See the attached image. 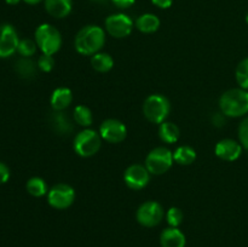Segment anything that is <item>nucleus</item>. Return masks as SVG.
<instances>
[{
  "label": "nucleus",
  "mask_w": 248,
  "mask_h": 247,
  "mask_svg": "<svg viewBox=\"0 0 248 247\" xmlns=\"http://www.w3.org/2000/svg\"><path fill=\"white\" fill-rule=\"evenodd\" d=\"M152 2L159 9H169L173 4V0H152Z\"/></svg>",
  "instance_id": "2f4dec72"
},
{
  "label": "nucleus",
  "mask_w": 248,
  "mask_h": 247,
  "mask_svg": "<svg viewBox=\"0 0 248 247\" xmlns=\"http://www.w3.org/2000/svg\"><path fill=\"white\" fill-rule=\"evenodd\" d=\"M136 27L140 31L145 34H150L156 31L160 28V19L154 14H144L140 15L136 19Z\"/></svg>",
  "instance_id": "a211bd4d"
},
{
  "label": "nucleus",
  "mask_w": 248,
  "mask_h": 247,
  "mask_svg": "<svg viewBox=\"0 0 248 247\" xmlns=\"http://www.w3.org/2000/svg\"><path fill=\"white\" fill-rule=\"evenodd\" d=\"M171 111V103L165 96L159 93L150 94L143 104V113L148 121L162 124Z\"/></svg>",
  "instance_id": "20e7f679"
},
{
  "label": "nucleus",
  "mask_w": 248,
  "mask_h": 247,
  "mask_svg": "<svg viewBox=\"0 0 248 247\" xmlns=\"http://www.w3.org/2000/svg\"><path fill=\"white\" fill-rule=\"evenodd\" d=\"M94 2H98V4H103V2H107V0H92Z\"/></svg>",
  "instance_id": "c9c22d12"
},
{
  "label": "nucleus",
  "mask_w": 248,
  "mask_h": 247,
  "mask_svg": "<svg viewBox=\"0 0 248 247\" xmlns=\"http://www.w3.org/2000/svg\"><path fill=\"white\" fill-rule=\"evenodd\" d=\"M124 181H125L126 185L132 190H140L149 183L150 172L143 165H131L124 173Z\"/></svg>",
  "instance_id": "9b49d317"
},
{
  "label": "nucleus",
  "mask_w": 248,
  "mask_h": 247,
  "mask_svg": "<svg viewBox=\"0 0 248 247\" xmlns=\"http://www.w3.org/2000/svg\"><path fill=\"white\" fill-rule=\"evenodd\" d=\"M51 126L58 135H68L73 131V123L64 111H55L51 116Z\"/></svg>",
  "instance_id": "f3484780"
},
{
  "label": "nucleus",
  "mask_w": 248,
  "mask_h": 247,
  "mask_svg": "<svg viewBox=\"0 0 248 247\" xmlns=\"http://www.w3.org/2000/svg\"><path fill=\"white\" fill-rule=\"evenodd\" d=\"M186 235L178 228L170 227L160 235L161 247H186Z\"/></svg>",
  "instance_id": "4468645a"
},
{
  "label": "nucleus",
  "mask_w": 248,
  "mask_h": 247,
  "mask_svg": "<svg viewBox=\"0 0 248 247\" xmlns=\"http://www.w3.org/2000/svg\"><path fill=\"white\" fill-rule=\"evenodd\" d=\"M219 107L225 116L240 118L248 114V91L232 89L225 91L219 99Z\"/></svg>",
  "instance_id": "f03ea898"
},
{
  "label": "nucleus",
  "mask_w": 248,
  "mask_h": 247,
  "mask_svg": "<svg viewBox=\"0 0 248 247\" xmlns=\"http://www.w3.org/2000/svg\"><path fill=\"white\" fill-rule=\"evenodd\" d=\"M138 223L145 228L156 227L164 218V208L156 201H147L138 207L136 213Z\"/></svg>",
  "instance_id": "6e6552de"
},
{
  "label": "nucleus",
  "mask_w": 248,
  "mask_h": 247,
  "mask_svg": "<svg viewBox=\"0 0 248 247\" xmlns=\"http://www.w3.org/2000/svg\"><path fill=\"white\" fill-rule=\"evenodd\" d=\"M246 22H247V24H248V14H247V16H246Z\"/></svg>",
  "instance_id": "e433bc0d"
},
{
  "label": "nucleus",
  "mask_w": 248,
  "mask_h": 247,
  "mask_svg": "<svg viewBox=\"0 0 248 247\" xmlns=\"http://www.w3.org/2000/svg\"><path fill=\"white\" fill-rule=\"evenodd\" d=\"M91 65L96 72L107 73L114 67V60L109 53L97 52L92 56Z\"/></svg>",
  "instance_id": "412c9836"
},
{
  "label": "nucleus",
  "mask_w": 248,
  "mask_h": 247,
  "mask_svg": "<svg viewBox=\"0 0 248 247\" xmlns=\"http://www.w3.org/2000/svg\"><path fill=\"white\" fill-rule=\"evenodd\" d=\"M216 155L224 161H235L241 156L242 145L241 143L234 139H222L216 145Z\"/></svg>",
  "instance_id": "ddd939ff"
},
{
  "label": "nucleus",
  "mask_w": 248,
  "mask_h": 247,
  "mask_svg": "<svg viewBox=\"0 0 248 247\" xmlns=\"http://www.w3.org/2000/svg\"><path fill=\"white\" fill-rule=\"evenodd\" d=\"M99 135L102 139L109 143H120L127 136V128L125 124L116 119H107L99 127Z\"/></svg>",
  "instance_id": "f8f14e48"
},
{
  "label": "nucleus",
  "mask_w": 248,
  "mask_h": 247,
  "mask_svg": "<svg viewBox=\"0 0 248 247\" xmlns=\"http://www.w3.org/2000/svg\"><path fill=\"white\" fill-rule=\"evenodd\" d=\"M73 102V92L68 87H58L52 92L50 98L51 107L55 111H63Z\"/></svg>",
  "instance_id": "dca6fc26"
},
{
  "label": "nucleus",
  "mask_w": 248,
  "mask_h": 247,
  "mask_svg": "<svg viewBox=\"0 0 248 247\" xmlns=\"http://www.w3.org/2000/svg\"><path fill=\"white\" fill-rule=\"evenodd\" d=\"M239 139L242 148L248 150V116L241 121L239 126Z\"/></svg>",
  "instance_id": "c85d7f7f"
},
{
  "label": "nucleus",
  "mask_w": 248,
  "mask_h": 247,
  "mask_svg": "<svg viewBox=\"0 0 248 247\" xmlns=\"http://www.w3.org/2000/svg\"><path fill=\"white\" fill-rule=\"evenodd\" d=\"M110 1L119 9H128L135 4L136 0H110Z\"/></svg>",
  "instance_id": "7c9ffc66"
},
{
  "label": "nucleus",
  "mask_w": 248,
  "mask_h": 247,
  "mask_svg": "<svg viewBox=\"0 0 248 247\" xmlns=\"http://www.w3.org/2000/svg\"><path fill=\"white\" fill-rule=\"evenodd\" d=\"M19 38L14 26L0 24V58H7L17 52Z\"/></svg>",
  "instance_id": "9d476101"
},
{
  "label": "nucleus",
  "mask_w": 248,
  "mask_h": 247,
  "mask_svg": "<svg viewBox=\"0 0 248 247\" xmlns=\"http://www.w3.org/2000/svg\"><path fill=\"white\" fill-rule=\"evenodd\" d=\"M35 43L41 52L53 56L62 46V35L52 24L43 23L35 31Z\"/></svg>",
  "instance_id": "7ed1b4c3"
},
{
  "label": "nucleus",
  "mask_w": 248,
  "mask_h": 247,
  "mask_svg": "<svg viewBox=\"0 0 248 247\" xmlns=\"http://www.w3.org/2000/svg\"><path fill=\"white\" fill-rule=\"evenodd\" d=\"M235 77H236V81L240 87L248 91V57L239 63Z\"/></svg>",
  "instance_id": "393cba45"
},
{
  "label": "nucleus",
  "mask_w": 248,
  "mask_h": 247,
  "mask_svg": "<svg viewBox=\"0 0 248 247\" xmlns=\"http://www.w3.org/2000/svg\"><path fill=\"white\" fill-rule=\"evenodd\" d=\"M36 47H38V45H36L35 41H33L31 39H22V40H19L17 52H18L22 57L29 58L36 52Z\"/></svg>",
  "instance_id": "a878e982"
},
{
  "label": "nucleus",
  "mask_w": 248,
  "mask_h": 247,
  "mask_svg": "<svg viewBox=\"0 0 248 247\" xmlns=\"http://www.w3.org/2000/svg\"><path fill=\"white\" fill-rule=\"evenodd\" d=\"M23 1L28 5H36L43 1V0H23Z\"/></svg>",
  "instance_id": "72a5a7b5"
},
{
  "label": "nucleus",
  "mask_w": 248,
  "mask_h": 247,
  "mask_svg": "<svg viewBox=\"0 0 248 247\" xmlns=\"http://www.w3.org/2000/svg\"><path fill=\"white\" fill-rule=\"evenodd\" d=\"M45 10L55 18H64L72 12L73 0H44Z\"/></svg>",
  "instance_id": "2eb2a0df"
},
{
  "label": "nucleus",
  "mask_w": 248,
  "mask_h": 247,
  "mask_svg": "<svg viewBox=\"0 0 248 247\" xmlns=\"http://www.w3.org/2000/svg\"><path fill=\"white\" fill-rule=\"evenodd\" d=\"M106 43V31L102 27L90 24L79 31L75 36V48L80 55L93 56Z\"/></svg>",
  "instance_id": "f257e3e1"
},
{
  "label": "nucleus",
  "mask_w": 248,
  "mask_h": 247,
  "mask_svg": "<svg viewBox=\"0 0 248 247\" xmlns=\"http://www.w3.org/2000/svg\"><path fill=\"white\" fill-rule=\"evenodd\" d=\"M173 160L179 165H191L196 160V152L189 145L178 147L173 153Z\"/></svg>",
  "instance_id": "4be33fe9"
},
{
  "label": "nucleus",
  "mask_w": 248,
  "mask_h": 247,
  "mask_svg": "<svg viewBox=\"0 0 248 247\" xmlns=\"http://www.w3.org/2000/svg\"><path fill=\"white\" fill-rule=\"evenodd\" d=\"M10 179V169L6 164L0 161V184H5Z\"/></svg>",
  "instance_id": "c756f323"
},
{
  "label": "nucleus",
  "mask_w": 248,
  "mask_h": 247,
  "mask_svg": "<svg viewBox=\"0 0 248 247\" xmlns=\"http://www.w3.org/2000/svg\"><path fill=\"white\" fill-rule=\"evenodd\" d=\"M15 69H16L17 74L21 77H23V79H33L36 75V70H38L39 68L38 63L31 61V58L22 57L16 62Z\"/></svg>",
  "instance_id": "aec40b11"
},
{
  "label": "nucleus",
  "mask_w": 248,
  "mask_h": 247,
  "mask_svg": "<svg viewBox=\"0 0 248 247\" xmlns=\"http://www.w3.org/2000/svg\"><path fill=\"white\" fill-rule=\"evenodd\" d=\"M133 29V21L128 15L114 14L107 17L106 31L109 35L116 39H123L130 35Z\"/></svg>",
  "instance_id": "1a4fd4ad"
},
{
  "label": "nucleus",
  "mask_w": 248,
  "mask_h": 247,
  "mask_svg": "<svg viewBox=\"0 0 248 247\" xmlns=\"http://www.w3.org/2000/svg\"><path fill=\"white\" fill-rule=\"evenodd\" d=\"M75 200V190L69 184L60 183L53 185L47 193V202L56 210L70 207Z\"/></svg>",
  "instance_id": "0eeeda50"
},
{
  "label": "nucleus",
  "mask_w": 248,
  "mask_h": 247,
  "mask_svg": "<svg viewBox=\"0 0 248 247\" xmlns=\"http://www.w3.org/2000/svg\"><path fill=\"white\" fill-rule=\"evenodd\" d=\"M74 119L80 126H84V127H89L93 123L92 111L86 106H78L74 109Z\"/></svg>",
  "instance_id": "b1692460"
},
{
  "label": "nucleus",
  "mask_w": 248,
  "mask_h": 247,
  "mask_svg": "<svg viewBox=\"0 0 248 247\" xmlns=\"http://www.w3.org/2000/svg\"><path fill=\"white\" fill-rule=\"evenodd\" d=\"M173 161V153L169 148L157 147L147 155L144 166L150 173L159 176L166 173L172 167Z\"/></svg>",
  "instance_id": "423d86ee"
},
{
  "label": "nucleus",
  "mask_w": 248,
  "mask_h": 247,
  "mask_svg": "<svg viewBox=\"0 0 248 247\" xmlns=\"http://www.w3.org/2000/svg\"><path fill=\"white\" fill-rule=\"evenodd\" d=\"M159 136L160 139H161L162 142L169 143V144H173V143H176L177 140L179 139L181 131H179V127L176 124L164 121L162 124H160Z\"/></svg>",
  "instance_id": "6ab92c4d"
},
{
  "label": "nucleus",
  "mask_w": 248,
  "mask_h": 247,
  "mask_svg": "<svg viewBox=\"0 0 248 247\" xmlns=\"http://www.w3.org/2000/svg\"><path fill=\"white\" fill-rule=\"evenodd\" d=\"M19 1H21V0H5V2H6L7 5H17Z\"/></svg>",
  "instance_id": "f704fd0d"
},
{
  "label": "nucleus",
  "mask_w": 248,
  "mask_h": 247,
  "mask_svg": "<svg viewBox=\"0 0 248 247\" xmlns=\"http://www.w3.org/2000/svg\"><path fill=\"white\" fill-rule=\"evenodd\" d=\"M55 67V58L51 55H43L38 60V68L44 73H50Z\"/></svg>",
  "instance_id": "cd10ccee"
},
{
  "label": "nucleus",
  "mask_w": 248,
  "mask_h": 247,
  "mask_svg": "<svg viewBox=\"0 0 248 247\" xmlns=\"http://www.w3.org/2000/svg\"><path fill=\"white\" fill-rule=\"evenodd\" d=\"M102 145V137L99 132L85 128L77 135L74 139V150L78 155L82 157L93 156L98 153Z\"/></svg>",
  "instance_id": "39448f33"
},
{
  "label": "nucleus",
  "mask_w": 248,
  "mask_h": 247,
  "mask_svg": "<svg viewBox=\"0 0 248 247\" xmlns=\"http://www.w3.org/2000/svg\"><path fill=\"white\" fill-rule=\"evenodd\" d=\"M183 212L178 207H171L166 213V219L170 227L178 228L182 224V222H183Z\"/></svg>",
  "instance_id": "bb28decb"
},
{
  "label": "nucleus",
  "mask_w": 248,
  "mask_h": 247,
  "mask_svg": "<svg viewBox=\"0 0 248 247\" xmlns=\"http://www.w3.org/2000/svg\"><path fill=\"white\" fill-rule=\"evenodd\" d=\"M26 189L34 198H41L47 194V184L40 177H31L26 184Z\"/></svg>",
  "instance_id": "5701e85b"
},
{
  "label": "nucleus",
  "mask_w": 248,
  "mask_h": 247,
  "mask_svg": "<svg viewBox=\"0 0 248 247\" xmlns=\"http://www.w3.org/2000/svg\"><path fill=\"white\" fill-rule=\"evenodd\" d=\"M212 121H213V124H215L216 126H218V127H220V126H224L225 115L223 113H217L212 118Z\"/></svg>",
  "instance_id": "473e14b6"
}]
</instances>
